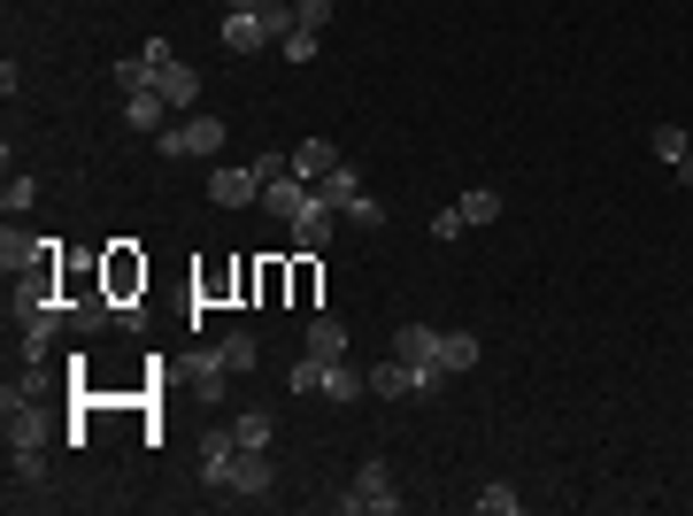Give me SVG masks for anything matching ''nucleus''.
Here are the masks:
<instances>
[{
  "instance_id": "1",
  "label": "nucleus",
  "mask_w": 693,
  "mask_h": 516,
  "mask_svg": "<svg viewBox=\"0 0 693 516\" xmlns=\"http://www.w3.org/2000/svg\"><path fill=\"white\" fill-rule=\"evenodd\" d=\"M393 354L408 362L416 393H432V385L447 378V354H439V332H432V324H401V332H393Z\"/></svg>"
},
{
  "instance_id": "2",
  "label": "nucleus",
  "mask_w": 693,
  "mask_h": 516,
  "mask_svg": "<svg viewBox=\"0 0 693 516\" xmlns=\"http://www.w3.org/2000/svg\"><path fill=\"white\" fill-rule=\"evenodd\" d=\"M15 317H23V370H31V362H46L54 332L70 324V301H54V293H31V301H23Z\"/></svg>"
},
{
  "instance_id": "3",
  "label": "nucleus",
  "mask_w": 693,
  "mask_h": 516,
  "mask_svg": "<svg viewBox=\"0 0 693 516\" xmlns=\"http://www.w3.org/2000/svg\"><path fill=\"white\" fill-rule=\"evenodd\" d=\"M155 155H170V163H185V155L216 163V155H224V124H216V116H185L170 132H155Z\"/></svg>"
},
{
  "instance_id": "4",
  "label": "nucleus",
  "mask_w": 693,
  "mask_h": 516,
  "mask_svg": "<svg viewBox=\"0 0 693 516\" xmlns=\"http://www.w3.org/2000/svg\"><path fill=\"white\" fill-rule=\"evenodd\" d=\"M340 509H346V516H393V509H401V494H393V471H385L377 455L354 471V486L340 494Z\"/></svg>"
},
{
  "instance_id": "5",
  "label": "nucleus",
  "mask_w": 693,
  "mask_h": 516,
  "mask_svg": "<svg viewBox=\"0 0 693 516\" xmlns=\"http://www.w3.org/2000/svg\"><path fill=\"white\" fill-rule=\"evenodd\" d=\"M224 494H231V502H270V494H278V471H270V455H262V447H239V455H231V478H224Z\"/></svg>"
},
{
  "instance_id": "6",
  "label": "nucleus",
  "mask_w": 693,
  "mask_h": 516,
  "mask_svg": "<svg viewBox=\"0 0 693 516\" xmlns=\"http://www.w3.org/2000/svg\"><path fill=\"white\" fill-rule=\"evenodd\" d=\"M208 200H216V208H247V200H262L255 163H216V171H208Z\"/></svg>"
},
{
  "instance_id": "7",
  "label": "nucleus",
  "mask_w": 693,
  "mask_h": 516,
  "mask_svg": "<svg viewBox=\"0 0 693 516\" xmlns=\"http://www.w3.org/2000/svg\"><path fill=\"white\" fill-rule=\"evenodd\" d=\"M332 216H340V208L309 193V208H301V216L286 224V239H293V255H324V247H332Z\"/></svg>"
},
{
  "instance_id": "8",
  "label": "nucleus",
  "mask_w": 693,
  "mask_h": 516,
  "mask_svg": "<svg viewBox=\"0 0 693 516\" xmlns=\"http://www.w3.org/2000/svg\"><path fill=\"white\" fill-rule=\"evenodd\" d=\"M101 286H108V301H132V293L147 286V262H139V255H132V247L116 239V247L101 255Z\"/></svg>"
},
{
  "instance_id": "9",
  "label": "nucleus",
  "mask_w": 693,
  "mask_h": 516,
  "mask_svg": "<svg viewBox=\"0 0 693 516\" xmlns=\"http://www.w3.org/2000/svg\"><path fill=\"white\" fill-rule=\"evenodd\" d=\"M0 409H8V447H46L54 440V424H46L39 401H0Z\"/></svg>"
},
{
  "instance_id": "10",
  "label": "nucleus",
  "mask_w": 693,
  "mask_h": 516,
  "mask_svg": "<svg viewBox=\"0 0 693 516\" xmlns=\"http://www.w3.org/2000/svg\"><path fill=\"white\" fill-rule=\"evenodd\" d=\"M231 455H239L231 424H224V432H200V486H208V494H224V478H231Z\"/></svg>"
},
{
  "instance_id": "11",
  "label": "nucleus",
  "mask_w": 693,
  "mask_h": 516,
  "mask_svg": "<svg viewBox=\"0 0 693 516\" xmlns=\"http://www.w3.org/2000/svg\"><path fill=\"white\" fill-rule=\"evenodd\" d=\"M170 101H163V93H155V85H139V93H124V124H132V132H170Z\"/></svg>"
},
{
  "instance_id": "12",
  "label": "nucleus",
  "mask_w": 693,
  "mask_h": 516,
  "mask_svg": "<svg viewBox=\"0 0 693 516\" xmlns=\"http://www.w3.org/2000/svg\"><path fill=\"white\" fill-rule=\"evenodd\" d=\"M648 147L671 163V177H679V185H693V140H686V124H655V132H648Z\"/></svg>"
},
{
  "instance_id": "13",
  "label": "nucleus",
  "mask_w": 693,
  "mask_h": 516,
  "mask_svg": "<svg viewBox=\"0 0 693 516\" xmlns=\"http://www.w3.org/2000/svg\"><path fill=\"white\" fill-rule=\"evenodd\" d=\"M224 47H231V54H262V47H278V39H270V23H262V16L231 8V16H224Z\"/></svg>"
},
{
  "instance_id": "14",
  "label": "nucleus",
  "mask_w": 693,
  "mask_h": 516,
  "mask_svg": "<svg viewBox=\"0 0 693 516\" xmlns=\"http://www.w3.org/2000/svg\"><path fill=\"white\" fill-rule=\"evenodd\" d=\"M309 193H317L309 177H278V185H262V208H270L278 224H293V216L309 208Z\"/></svg>"
},
{
  "instance_id": "15",
  "label": "nucleus",
  "mask_w": 693,
  "mask_h": 516,
  "mask_svg": "<svg viewBox=\"0 0 693 516\" xmlns=\"http://www.w3.org/2000/svg\"><path fill=\"white\" fill-rule=\"evenodd\" d=\"M362 393H370V370H354V362H324V401H340V409H354V401H362Z\"/></svg>"
},
{
  "instance_id": "16",
  "label": "nucleus",
  "mask_w": 693,
  "mask_h": 516,
  "mask_svg": "<svg viewBox=\"0 0 693 516\" xmlns=\"http://www.w3.org/2000/svg\"><path fill=\"white\" fill-rule=\"evenodd\" d=\"M155 93H163L170 109H193V101H200V70H193V62H163V78H155Z\"/></svg>"
},
{
  "instance_id": "17",
  "label": "nucleus",
  "mask_w": 693,
  "mask_h": 516,
  "mask_svg": "<svg viewBox=\"0 0 693 516\" xmlns=\"http://www.w3.org/2000/svg\"><path fill=\"white\" fill-rule=\"evenodd\" d=\"M317 200H332V208H354V200H362V171H354V163H340V171H324L317 177Z\"/></svg>"
},
{
  "instance_id": "18",
  "label": "nucleus",
  "mask_w": 693,
  "mask_h": 516,
  "mask_svg": "<svg viewBox=\"0 0 693 516\" xmlns=\"http://www.w3.org/2000/svg\"><path fill=\"white\" fill-rule=\"evenodd\" d=\"M340 163L346 155L332 147V140H301V147H293V177H309V185H317L324 171H340Z\"/></svg>"
},
{
  "instance_id": "19",
  "label": "nucleus",
  "mask_w": 693,
  "mask_h": 516,
  "mask_svg": "<svg viewBox=\"0 0 693 516\" xmlns=\"http://www.w3.org/2000/svg\"><path fill=\"white\" fill-rule=\"evenodd\" d=\"M224 385H231L224 354H216V347H200V354H193V393H200V401H224Z\"/></svg>"
},
{
  "instance_id": "20",
  "label": "nucleus",
  "mask_w": 693,
  "mask_h": 516,
  "mask_svg": "<svg viewBox=\"0 0 693 516\" xmlns=\"http://www.w3.org/2000/svg\"><path fill=\"white\" fill-rule=\"evenodd\" d=\"M370 393H377V401H408V393H416V378H408V362H401V354H385V362L370 370Z\"/></svg>"
},
{
  "instance_id": "21",
  "label": "nucleus",
  "mask_w": 693,
  "mask_h": 516,
  "mask_svg": "<svg viewBox=\"0 0 693 516\" xmlns=\"http://www.w3.org/2000/svg\"><path fill=\"white\" fill-rule=\"evenodd\" d=\"M231 440L270 455V440H278V416H270V409H239V416H231Z\"/></svg>"
},
{
  "instance_id": "22",
  "label": "nucleus",
  "mask_w": 693,
  "mask_h": 516,
  "mask_svg": "<svg viewBox=\"0 0 693 516\" xmlns=\"http://www.w3.org/2000/svg\"><path fill=\"white\" fill-rule=\"evenodd\" d=\"M439 354H447V378H463V370H478V332H439Z\"/></svg>"
},
{
  "instance_id": "23",
  "label": "nucleus",
  "mask_w": 693,
  "mask_h": 516,
  "mask_svg": "<svg viewBox=\"0 0 693 516\" xmlns=\"http://www.w3.org/2000/svg\"><path fill=\"white\" fill-rule=\"evenodd\" d=\"M216 354H224V370L239 378V370H255V362H262V340H255V332H224V340H216Z\"/></svg>"
},
{
  "instance_id": "24",
  "label": "nucleus",
  "mask_w": 693,
  "mask_h": 516,
  "mask_svg": "<svg viewBox=\"0 0 693 516\" xmlns=\"http://www.w3.org/2000/svg\"><path fill=\"white\" fill-rule=\"evenodd\" d=\"M8 486H46V447H8Z\"/></svg>"
},
{
  "instance_id": "25",
  "label": "nucleus",
  "mask_w": 693,
  "mask_h": 516,
  "mask_svg": "<svg viewBox=\"0 0 693 516\" xmlns=\"http://www.w3.org/2000/svg\"><path fill=\"white\" fill-rule=\"evenodd\" d=\"M309 354H324V362H340L346 354V324L340 317H309Z\"/></svg>"
},
{
  "instance_id": "26",
  "label": "nucleus",
  "mask_w": 693,
  "mask_h": 516,
  "mask_svg": "<svg viewBox=\"0 0 693 516\" xmlns=\"http://www.w3.org/2000/svg\"><path fill=\"white\" fill-rule=\"evenodd\" d=\"M524 494L509 486V478H494V486H478V516H517Z\"/></svg>"
},
{
  "instance_id": "27",
  "label": "nucleus",
  "mask_w": 693,
  "mask_h": 516,
  "mask_svg": "<svg viewBox=\"0 0 693 516\" xmlns=\"http://www.w3.org/2000/svg\"><path fill=\"white\" fill-rule=\"evenodd\" d=\"M455 208H463L470 224H494V216H501V193H494V185H470V193H463Z\"/></svg>"
},
{
  "instance_id": "28",
  "label": "nucleus",
  "mask_w": 693,
  "mask_h": 516,
  "mask_svg": "<svg viewBox=\"0 0 693 516\" xmlns=\"http://www.w3.org/2000/svg\"><path fill=\"white\" fill-rule=\"evenodd\" d=\"M317 286H324V270H317V255H301V262H293V286H286V293H293L301 309H317Z\"/></svg>"
},
{
  "instance_id": "29",
  "label": "nucleus",
  "mask_w": 693,
  "mask_h": 516,
  "mask_svg": "<svg viewBox=\"0 0 693 516\" xmlns=\"http://www.w3.org/2000/svg\"><path fill=\"white\" fill-rule=\"evenodd\" d=\"M317 39H324V31H309V23H293V31L278 39V54H286V62H317Z\"/></svg>"
},
{
  "instance_id": "30",
  "label": "nucleus",
  "mask_w": 693,
  "mask_h": 516,
  "mask_svg": "<svg viewBox=\"0 0 693 516\" xmlns=\"http://www.w3.org/2000/svg\"><path fill=\"white\" fill-rule=\"evenodd\" d=\"M286 385H293V393H324V354H301V362L286 370Z\"/></svg>"
},
{
  "instance_id": "31",
  "label": "nucleus",
  "mask_w": 693,
  "mask_h": 516,
  "mask_svg": "<svg viewBox=\"0 0 693 516\" xmlns=\"http://www.w3.org/2000/svg\"><path fill=\"white\" fill-rule=\"evenodd\" d=\"M31 200H39V185H31V177H8V185H0V208H8V216H23Z\"/></svg>"
},
{
  "instance_id": "32",
  "label": "nucleus",
  "mask_w": 693,
  "mask_h": 516,
  "mask_svg": "<svg viewBox=\"0 0 693 516\" xmlns=\"http://www.w3.org/2000/svg\"><path fill=\"white\" fill-rule=\"evenodd\" d=\"M463 231H470V216H463V208H439V216H432V239H439V247H455Z\"/></svg>"
},
{
  "instance_id": "33",
  "label": "nucleus",
  "mask_w": 693,
  "mask_h": 516,
  "mask_svg": "<svg viewBox=\"0 0 693 516\" xmlns=\"http://www.w3.org/2000/svg\"><path fill=\"white\" fill-rule=\"evenodd\" d=\"M293 23H309V31H324V23H332V0H293Z\"/></svg>"
},
{
  "instance_id": "34",
  "label": "nucleus",
  "mask_w": 693,
  "mask_h": 516,
  "mask_svg": "<svg viewBox=\"0 0 693 516\" xmlns=\"http://www.w3.org/2000/svg\"><path fill=\"white\" fill-rule=\"evenodd\" d=\"M255 177H262V185H278V177H293V155H255Z\"/></svg>"
},
{
  "instance_id": "35",
  "label": "nucleus",
  "mask_w": 693,
  "mask_h": 516,
  "mask_svg": "<svg viewBox=\"0 0 693 516\" xmlns=\"http://www.w3.org/2000/svg\"><path fill=\"white\" fill-rule=\"evenodd\" d=\"M346 224H385V200H370V193H362V200L346 208Z\"/></svg>"
},
{
  "instance_id": "36",
  "label": "nucleus",
  "mask_w": 693,
  "mask_h": 516,
  "mask_svg": "<svg viewBox=\"0 0 693 516\" xmlns=\"http://www.w3.org/2000/svg\"><path fill=\"white\" fill-rule=\"evenodd\" d=\"M224 8H247V16H262V8H270V0H224Z\"/></svg>"
}]
</instances>
